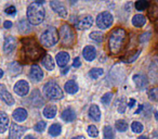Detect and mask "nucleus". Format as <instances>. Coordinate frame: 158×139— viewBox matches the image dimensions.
Segmentation results:
<instances>
[{
    "label": "nucleus",
    "instance_id": "obj_34",
    "mask_svg": "<svg viewBox=\"0 0 158 139\" xmlns=\"http://www.w3.org/2000/svg\"><path fill=\"white\" fill-rule=\"evenodd\" d=\"M149 16H152L153 20H157L158 19V5H153L152 9L149 10Z\"/></svg>",
    "mask_w": 158,
    "mask_h": 139
},
{
    "label": "nucleus",
    "instance_id": "obj_39",
    "mask_svg": "<svg viewBox=\"0 0 158 139\" xmlns=\"http://www.w3.org/2000/svg\"><path fill=\"white\" fill-rule=\"evenodd\" d=\"M23 27L25 28V33H28V32H31V27H29L28 23H27L25 20H23V21H21V22H20V29H22Z\"/></svg>",
    "mask_w": 158,
    "mask_h": 139
},
{
    "label": "nucleus",
    "instance_id": "obj_23",
    "mask_svg": "<svg viewBox=\"0 0 158 139\" xmlns=\"http://www.w3.org/2000/svg\"><path fill=\"white\" fill-rule=\"evenodd\" d=\"M42 64H44V66L48 70V71L54 70V61H53L51 55H49V54L44 55V59H42Z\"/></svg>",
    "mask_w": 158,
    "mask_h": 139
},
{
    "label": "nucleus",
    "instance_id": "obj_18",
    "mask_svg": "<svg viewBox=\"0 0 158 139\" xmlns=\"http://www.w3.org/2000/svg\"><path fill=\"white\" fill-rule=\"evenodd\" d=\"M68 61H69V54L67 52H60L56 54V62L60 67H64L65 65H67Z\"/></svg>",
    "mask_w": 158,
    "mask_h": 139
},
{
    "label": "nucleus",
    "instance_id": "obj_2",
    "mask_svg": "<svg viewBox=\"0 0 158 139\" xmlns=\"http://www.w3.org/2000/svg\"><path fill=\"white\" fill-rule=\"evenodd\" d=\"M127 41V32L123 28H116L110 33L108 39V48L113 54L121 52Z\"/></svg>",
    "mask_w": 158,
    "mask_h": 139
},
{
    "label": "nucleus",
    "instance_id": "obj_7",
    "mask_svg": "<svg viewBox=\"0 0 158 139\" xmlns=\"http://www.w3.org/2000/svg\"><path fill=\"white\" fill-rule=\"evenodd\" d=\"M113 21H114V19H113L112 14H110V12L105 11V12H102V13H100L99 15H98L97 24H98V26H99L100 28L106 29V28H108L110 26H112Z\"/></svg>",
    "mask_w": 158,
    "mask_h": 139
},
{
    "label": "nucleus",
    "instance_id": "obj_30",
    "mask_svg": "<svg viewBox=\"0 0 158 139\" xmlns=\"http://www.w3.org/2000/svg\"><path fill=\"white\" fill-rule=\"evenodd\" d=\"M115 126H116V129L119 130V132H126V130L128 129V124L126 121H123V119H119V121L116 122V124H115Z\"/></svg>",
    "mask_w": 158,
    "mask_h": 139
},
{
    "label": "nucleus",
    "instance_id": "obj_1",
    "mask_svg": "<svg viewBox=\"0 0 158 139\" xmlns=\"http://www.w3.org/2000/svg\"><path fill=\"white\" fill-rule=\"evenodd\" d=\"M22 48H21L20 57L24 62H34L41 59L44 54L42 47L33 37H26L22 39Z\"/></svg>",
    "mask_w": 158,
    "mask_h": 139
},
{
    "label": "nucleus",
    "instance_id": "obj_22",
    "mask_svg": "<svg viewBox=\"0 0 158 139\" xmlns=\"http://www.w3.org/2000/svg\"><path fill=\"white\" fill-rule=\"evenodd\" d=\"M64 89L68 93H76L78 91V85L76 84L75 80H68V82L65 83Z\"/></svg>",
    "mask_w": 158,
    "mask_h": 139
},
{
    "label": "nucleus",
    "instance_id": "obj_50",
    "mask_svg": "<svg viewBox=\"0 0 158 139\" xmlns=\"http://www.w3.org/2000/svg\"><path fill=\"white\" fill-rule=\"evenodd\" d=\"M154 113H155V117H156V119H157V121H158V114H157V112H156V111H155V112H154Z\"/></svg>",
    "mask_w": 158,
    "mask_h": 139
},
{
    "label": "nucleus",
    "instance_id": "obj_21",
    "mask_svg": "<svg viewBox=\"0 0 158 139\" xmlns=\"http://www.w3.org/2000/svg\"><path fill=\"white\" fill-rule=\"evenodd\" d=\"M62 119L65 122L69 123V122L75 121V119H76V113H75V111L73 110V109L68 108L63 111V113H62Z\"/></svg>",
    "mask_w": 158,
    "mask_h": 139
},
{
    "label": "nucleus",
    "instance_id": "obj_33",
    "mask_svg": "<svg viewBox=\"0 0 158 139\" xmlns=\"http://www.w3.org/2000/svg\"><path fill=\"white\" fill-rule=\"evenodd\" d=\"M90 38L98 42H101L104 37H103V34L100 33V32H92V33L90 34Z\"/></svg>",
    "mask_w": 158,
    "mask_h": 139
},
{
    "label": "nucleus",
    "instance_id": "obj_15",
    "mask_svg": "<svg viewBox=\"0 0 158 139\" xmlns=\"http://www.w3.org/2000/svg\"><path fill=\"white\" fill-rule=\"evenodd\" d=\"M133 82L139 89H145L147 84H148V80H147L146 76L142 75V74H135L133 76Z\"/></svg>",
    "mask_w": 158,
    "mask_h": 139
},
{
    "label": "nucleus",
    "instance_id": "obj_46",
    "mask_svg": "<svg viewBox=\"0 0 158 139\" xmlns=\"http://www.w3.org/2000/svg\"><path fill=\"white\" fill-rule=\"evenodd\" d=\"M24 139H36V138L34 136H31V135H28V136H26Z\"/></svg>",
    "mask_w": 158,
    "mask_h": 139
},
{
    "label": "nucleus",
    "instance_id": "obj_8",
    "mask_svg": "<svg viewBox=\"0 0 158 139\" xmlns=\"http://www.w3.org/2000/svg\"><path fill=\"white\" fill-rule=\"evenodd\" d=\"M93 19L90 15H85L81 16L80 19H78L76 23H75V26L77 29H80V31H84V29H88L92 26Z\"/></svg>",
    "mask_w": 158,
    "mask_h": 139
},
{
    "label": "nucleus",
    "instance_id": "obj_35",
    "mask_svg": "<svg viewBox=\"0 0 158 139\" xmlns=\"http://www.w3.org/2000/svg\"><path fill=\"white\" fill-rule=\"evenodd\" d=\"M88 135L94 138V137H98V135H99V130H98V128L94 125H90L88 127Z\"/></svg>",
    "mask_w": 158,
    "mask_h": 139
},
{
    "label": "nucleus",
    "instance_id": "obj_29",
    "mask_svg": "<svg viewBox=\"0 0 158 139\" xmlns=\"http://www.w3.org/2000/svg\"><path fill=\"white\" fill-rule=\"evenodd\" d=\"M103 136L104 139H114L115 134H114V130L110 126H105L103 129Z\"/></svg>",
    "mask_w": 158,
    "mask_h": 139
},
{
    "label": "nucleus",
    "instance_id": "obj_32",
    "mask_svg": "<svg viewBox=\"0 0 158 139\" xmlns=\"http://www.w3.org/2000/svg\"><path fill=\"white\" fill-rule=\"evenodd\" d=\"M148 98L152 101H158V87H155V88H152L148 93Z\"/></svg>",
    "mask_w": 158,
    "mask_h": 139
},
{
    "label": "nucleus",
    "instance_id": "obj_25",
    "mask_svg": "<svg viewBox=\"0 0 158 139\" xmlns=\"http://www.w3.org/2000/svg\"><path fill=\"white\" fill-rule=\"evenodd\" d=\"M56 111H57V109L55 106H48L44 108V115L47 119H53V117L56 115Z\"/></svg>",
    "mask_w": 158,
    "mask_h": 139
},
{
    "label": "nucleus",
    "instance_id": "obj_43",
    "mask_svg": "<svg viewBox=\"0 0 158 139\" xmlns=\"http://www.w3.org/2000/svg\"><path fill=\"white\" fill-rule=\"evenodd\" d=\"M3 26H5V28H11V27H12V22H11V21H6V22L3 23Z\"/></svg>",
    "mask_w": 158,
    "mask_h": 139
},
{
    "label": "nucleus",
    "instance_id": "obj_4",
    "mask_svg": "<svg viewBox=\"0 0 158 139\" xmlns=\"http://www.w3.org/2000/svg\"><path fill=\"white\" fill-rule=\"evenodd\" d=\"M40 41L44 47H53L59 41V32L55 27L47 28L40 36Z\"/></svg>",
    "mask_w": 158,
    "mask_h": 139
},
{
    "label": "nucleus",
    "instance_id": "obj_20",
    "mask_svg": "<svg viewBox=\"0 0 158 139\" xmlns=\"http://www.w3.org/2000/svg\"><path fill=\"white\" fill-rule=\"evenodd\" d=\"M9 125V117L5 112L0 111V134L5 132Z\"/></svg>",
    "mask_w": 158,
    "mask_h": 139
},
{
    "label": "nucleus",
    "instance_id": "obj_16",
    "mask_svg": "<svg viewBox=\"0 0 158 139\" xmlns=\"http://www.w3.org/2000/svg\"><path fill=\"white\" fill-rule=\"evenodd\" d=\"M82 54H84V58L87 60V61H93L95 58V55H97V50H95L94 47L92 46H87L86 48L84 49V51H82Z\"/></svg>",
    "mask_w": 158,
    "mask_h": 139
},
{
    "label": "nucleus",
    "instance_id": "obj_11",
    "mask_svg": "<svg viewBox=\"0 0 158 139\" xmlns=\"http://www.w3.org/2000/svg\"><path fill=\"white\" fill-rule=\"evenodd\" d=\"M50 6L53 9V11L56 12L61 18H66L67 16V10H66L65 6L62 2H60V1H51Z\"/></svg>",
    "mask_w": 158,
    "mask_h": 139
},
{
    "label": "nucleus",
    "instance_id": "obj_38",
    "mask_svg": "<svg viewBox=\"0 0 158 139\" xmlns=\"http://www.w3.org/2000/svg\"><path fill=\"white\" fill-rule=\"evenodd\" d=\"M44 128H46V122H44V121L38 122V123L35 125V130H36V132H44Z\"/></svg>",
    "mask_w": 158,
    "mask_h": 139
},
{
    "label": "nucleus",
    "instance_id": "obj_49",
    "mask_svg": "<svg viewBox=\"0 0 158 139\" xmlns=\"http://www.w3.org/2000/svg\"><path fill=\"white\" fill-rule=\"evenodd\" d=\"M2 76H3V71L1 70V68H0V78L2 77Z\"/></svg>",
    "mask_w": 158,
    "mask_h": 139
},
{
    "label": "nucleus",
    "instance_id": "obj_48",
    "mask_svg": "<svg viewBox=\"0 0 158 139\" xmlns=\"http://www.w3.org/2000/svg\"><path fill=\"white\" fill-rule=\"evenodd\" d=\"M138 139H148V138H147L146 136H140V137H139Z\"/></svg>",
    "mask_w": 158,
    "mask_h": 139
},
{
    "label": "nucleus",
    "instance_id": "obj_24",
    "mask_svg": "<svg viewBox=\"0 0 158 139\" xmlns=\"http://www.w3.org/2000/svg\"><path fill=\"white\" fill-rule=\"evenodd\" d=\"M146 23V18L142 14H136L132 18V24L135 27H142Z\"/></svg>",
    "mask_w": 158,
    "mask_h": 139
},
{
    "label": "nucleus",
    "instance_id": "obj_44",
    "mask_svg": "<svg viewBox=\"0 0 158 139\" xmlns=\"http://www.w3.org/2000/svg\"><path fill=\"white\" fill-rule=\"evenodd\" d=\"M135 100L134 99H130L129 100V103H128V106H129V108H133L134 106H135Z\"/></svg>",
    "mask_w": 158,
    "mask_h": 139
},
{
    "label": "nucleus",
    "instance_id": "obj_36",
    "mask_svg": "<svg viewBox=\"0 0 158 139\" xmlns=\"http://www.w3.org/2000/svg\"><path fill=\"white\" fill-rule=\"evenodd\" d=\"M140 52H141L140 50L135 51V52H134V54L130 55V57H128V58H125V59H123V62H126V63H131V62L135 61V60L138 59L139 55H140Z\"/></svg>",
    "mask_w": 158,
    "mask_h": 139
},
{
    "label": "nucleus",
    "instance_id": "obj_10",
    "mask_svg": "<svg viewBox=\"0 0 158 139\" xmlns=\"http://www.w3.org/2000/svg\"><path fill=\"white\" fill-rule=\"evenodd\" d=\"M29 90V85L25 80H19L15 85H14V91H15L16 95L21 96V97H24L28 93Z\"/></svg>",
    "mask_w": 158,
    "mask_h": 139
},
{
    "label": "nucleus",
    "instance_id": "obj_3",
    "mask_svg": "<svg viewBox=\"0 0 158 139\" xmlns=\"http://www.w3.org/2000/svg\"><path fill=\"white\" fill-rule=\"evenodd\" d=\"M44 3V1H35V2L31 3L27 8V18L31 24L33 25H38L44 20V8L42 7V5Z\"/></svg>",
    "mask_w": 158,
    "mask_h": 139
},
{
    "label": "nucleus",
    "instance_id": "obj_42",
    "mask_svg": "<svg viewBox=\"0 0 158 139\" xmlns=\"http://www.w3.org/2000/svg\"><path fill=\"white\" fill-rule=\"evenodd\" d=\"M81 65V62H80V59L79 58H75L74 62H73V66L74 67H79V66Z\"/></svg>",
    "mask_w": 158,
    "mask_h": 139
},
{
    "label": "nucleus",
    "instance_id": "obj_47",
    "mask_svg": "<svg viewBox=\"0 0 158 139\" xmlns=\"http://www.w3.org/2000/svg\"><path fill=\"white\" fill-rule=\"evenodd\" d=\"M73 139H86L84 136H77V137H74Z\"/></svg>",
    "mask_w": 158,
    "mask_h": 139
},
{
    "label": "nucleus",
    "instance_id": "obj_40",
    "mask_svg": "<svg viewBox=\"0 0 158 139\" xmlns=\"http://www.w3.org/2000/svg\"><path fill=\"white\" fill-rule=\"evenodd\" d=\"M126 106H127V103H126V101L123 99L120 101V103H119V106H118V112L119 113H125Z\"/></svg>",
    "mask_w": 158,
    "mask_h": 139
},
{
    "label": "nucleus",
    "instance_id": "obj_45",
    "mask_svg": "<svg viewBox=\"0 0 158 139\" xmlns=\"http://www.w3.org/2000/svg\"><path fill=\"white\" fill-rule=\"evenodd\" d=\"M143 109H144V106H143V104H140V106H139V109L135 111V114H139V113H141V111H142Z\"/></svg>",
    "mask_w": 158,
    "mask_h": 139
},
{
    "label": "nucleus",
    "instance_id": "obj_6",
    "mask_svg": "<svg viewBox=\"0 0 158 139\" xmlns=\"http://www.w3.org/2000/svg\"><path fill=\"white\" fill-rule=\"evenodd\" d=\"M60 36H61L62 44L65 47H72L75 42V33L69 25L65 24L60 28Z\"/></svg>",
    "mask_w": 158,
    "mask_h": 139
},
{
    "label": "nucleus",
    "instance_id": "obj_51",
    "mask_svg": "<svg viewBox=\"0 0 158 139\" xmlns=\"http://www.w3.org/2000/svg\"><path fill=\"white\" fill-rule=\"evenodd\" d=\"M68 70H69V68H65V70H64V71H63V74L67 73V71H68Z\"/></svg>",
    "mask_w": 158,
    "mask_h": 139
},
{
    "label": "nucleus",
    "instance_id": "obj_5",
    "mask_svg": "<svg viewBox=\"0 0 158 139\" xmlns=\"http://www.w3.org/2000/svg\"><path fill=\"white\" fill-rule=\"evenodd\" d=\"M44 93L49 99L51 100H60L63 98V90L61 87L55 83L54 80L48 82L44 87Z\"/></svg>",
    "mask_w": 158,
    "mask_h": 139
},
{
    "label": "nucleus",
    "instance_id": "obj_13",
    "mask_svg": "<svg viewBox=\"0 0 158 139\" xmlns=\"http://www.w3.org/2000/svg\"><path fill=\"white\" fill-rule=\"evenodd\" d=\"M31 80L33 82H40V80L44 78V73H42V70L38 65H33L31 68V73H29Z\"/></svg>",
    "mask_w": 158,
    "mask_h": 139
},
{
    "label": "nucleus",
    "instance_id": "obj_37",
    "mask_svg": "<svg viewBox=\"0 0 158 139\" xmlns=\"http://www.w3.org/2000/svg\"><path fill=\"white\" fill-rule=\"evenodd\" d=\"M112 98H113V93H105V95L103 96V97L101 98V101H102V103L103 104H110V100H112Z\"/></svg>",
    "mask_w": 158,
    "mask_h": 139
},
{
    "label": "nucleus",
    "instance_id": "obj_26",
    "mask_svg": "<svg viewBox=\"0 0 158 139\" xmlns=\"http://www.w3.org/2000/svg\"><path fill=\"white\" fill-rule=\"evenodd\" d=\"M61 130H62V127L60 124H53V125H51L50 128H49V134H50L51 136L56 137L61 134Z\"/></svg>",
    "mask_w": 158,
    "mask_h": 139
},
{
    "label": "nucleus",
    "instance_id": "obj_17",
    "mask_svg": "<svg viewBox=\"0 0 158 139\" xmlns=\"http://www.w3.org/2000/svg\"><path fill=\"white\" fill-rule=\"evenodd\" d=\"M12 116H13V119H15L16 122H23L27 119V111L23 108H19L14 111Z\"/></svg>",
    "mask_w": 158,
    "mask_h": 139
},
{
    "label": "nucleus",
    "instance_id": "obj_9",
    "mask_svg": "<svg viewBox=\"0 0 158 139\" xmlns=\"http://www.w3.org/2000/svg\"><path fill=\"white\" fill-rule=\"evenodd\" d=\"M25 132V128L18 124H12L9 132V139H21Z\"/></svg>",
    "mask_w": 158,
    "mask_h": 139
},
{
    "label": "nucleus",
    "instance_id": "obj_28",
    "mask_svg": "<svg viewBox=\"0 0 158 139\" xmlns=\"http://www.w3.org/2000/svg\"><path fill=\"white\" fill-rule=\"evenodd\" d=\"M149 5L151 3L146 0H139L135 2V9L139 10V11H143V10H146L149 7Z\"/></svg>",
    "mask_w": 158,
    "mask_h": 139
},
{
    "label": "nucleus",
    "instance_id": "obj_31",
    "mask_svg": "<svg viewBox=\"0 0 158 139\" xmlns=\"http://www.w3.org/2000/svg\"><path fill=\"white\" fill-rule=\"evenodd\" d=\"M131 129L133 132H135V134H140V132H143V125L140 123V122H132L131 124Z\"/></svg>",
    "mask_w": 158,
    "mask_h": 139
},
{
    "label": "nucleus",
    "instance_id": "obj_19",
    "mask_svg": "<svg viewBox=\"0 0 158 139\" xmlns=\"http://www.w3.org/2000/svg\"><path fill=\"white\" fill-rule=\"evenodd\" d=\"M89 116L95 122H99L100 119H101V111H100L99 106L93 104V106H90L89 109Z\"/></svg>",
    "mask_w": 158,
    "mask_h": 139
},
{
    "label": "nucleus",
    "instance_id": "obj_27",
    "mask_svg": "<svg viewBox=\"0 0 158 139\" xmlns=\"http://www.w3.org/2000/svg\"><path fill=\"white\" fill-rule=\"evenodd\" d=\"M104 74V71L103 68H100V67H97V68H92L90 72H89V75H90L91 78H93V80H97L98 77H100V76H102Z\"/></svg>",
    "mask_w": 158,
    "mask_h": 139
},
{
    "label": "nucleus",
    "instance_id": "obj_41",
    "mask_svg": "<svg viewBox=\"0 0 158 139\" xmlns=\"http://www.w3.org/2000/svg\"><path fill=\"white\" fill-rule=\"evenodd\" d=\"M6 13H7V14H11V15H14V14L16 13L15 7H13V6H10V7H8L7 9H6Z\"/></svg>",
    "mask_w": 158,
    "mask_h": 139
},
{
    "label": "nucleus",
    "instance_id": "obj_14",
    "mask_svg": "<svg viewBox=\"0 0 158 139\" xmlns=\"http://www.w3.org/2000/svg\"><path fill=\"white\" fill-rule=\"evenodd\" d=\"M16 47V39L12 36H8L5 39V44H3V50L6 53H11L12 51L15 49Z\"/></svg>",
    "mask_w": 158,
    "mask_h": 139
},
{
    "label": "nucleus",
    "instance_id": "obj_12",
    "mask_svg": "<svg viewBox=\"0 0 158 139\" xmlns=\"http://www.w3.org/2000/svg\"><path fill=\"white\" fill-rule=\"evenodd\" d=\"M0 99L2 100V101H5L7 104H9V106H12V104L14 103L13 97H12L11 93L7 90L5 85H2V84H0Z\"/></svg>",
    "mask_w": 158,
    "mask_h": 139
}]
</instances>
